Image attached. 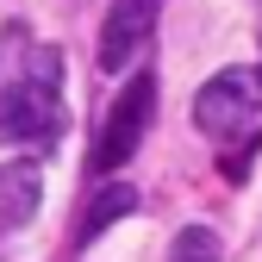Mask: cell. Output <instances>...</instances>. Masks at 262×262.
Listing matches in <instances>:
<instances>
[{"label": "cell", "instance_id": "277c9868", "mask_svg": "<svg viewBox=\"0 0 262 262\" xmlns=\"http://www.w3.org/2000/svg\"><path fill=\"white\" fill-rule=\"evenodd\" d=\"M150 31H156V0H113V13L100 25V69L106 75H125L131 62L144 56Z\"/></svg>", "mask_w": 262, "mask_h": 262}, {"label": "cell", "instance_id": "52a82bcc", "mask_svg": "<svg viewBox=\"0 0 262 262\" xmlns=\"http://www.w3.org/2000/svg\"><path fill=\"white\" fill-rule=\"evenodd\" d=\"M169 262H225V244L206 231V225H187V231L175 237V250H169Z\"/></svg>", "mask_w": 262, "mask_h": 262}, {"label": "cell", "instance_id": "ba28073f", "mask_svg": "<svg viewBox=\"0 0 262 262\" xmlns=\"http://www.w3.org/2000/svg\"><path fill=\"white\" fill-rule=\"evenodd\" d=\"M256 7H262V0H256Z\"/></svg>", "mask_w": 262, "mask_h": 262}, {"label": "cell", "instance_id": "8992f818", "mask_svg": "<svg viewBox=\"0 0 262 262\" xmlns=\"http://www.w3.org/2000/svg\"><path fill=\"white\" fill-rule=\"evenodd\" d=\"M125 212H138V187L113 181V187H100V193L88 200V212H81V225H75V237H81V244H94V237H100L113 219H125Z\"/></svg>", "mask_w": 262, "mask_h": 262}, {"label": "cell", "instance_id": "6da1fadb", "mask_svg": "<svg viewBox=\"0 0 262 262\" xmlns=\"http://www.w3.org/2000/svg\"><path fill=\"white\" fill-rule=\"evenodd\" d=\"M62 62L56 50L31 44L19 56V69L0 81V144H25V150H50L62 131Z\"/></svg>", "mask_w": 262, "mask_h": 262}, {"label": "cell", "instance_id": "7a4b0ae2", "mask_svg": "<svg viewBox=\"0 0 262 262\" xmlns=\"http://www.w3.org/2000/svg\"><path fill=\"white\" fill-rule=\"evenodd\" d=\"M256 113H262V69H219L193 100V125L206 138H244Z\"/></svg>", "mask_w": 262, "mask_h": 262}, {"label": "cell", "instance_id": "5b68a950", "mask_svg": "<svg viewBox=\"0 0 262 262\" xmlns=\"http://www.w3.org/2000/svg\"><path fill=\"white\" fill-rule=\"evenodd\" d=\"M44 200V181H38V162H7L0 169V225H25Z\"/></svg>", "mask_w": 262, "mask_h": 262}, {"label": "cell", "instance_id": "3957f363", "mask_svg": "<svg viewBox=\"0 0 262 262\" xmlns=\"http://www.w3.org/2000/svg\"><path fill=\"white\" fill-rule=\"evenodd\" d=\"M150 119H156V75H131V88L113 100L100 138H94V169L113 175L119 162H131L138 144H144V131H150Z\"/></svg>", "mask_w": 262, "mask_h": 262}]
</instances>
